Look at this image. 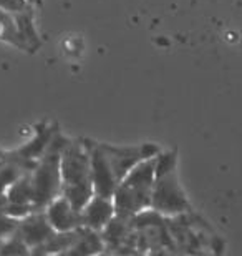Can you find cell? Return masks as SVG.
<instances>
[{
    "label": "cell",
    "mask_w": 242,
    "mask_h": 256,
    "mask_svg": "<svg viewBox=\"0 0 242 256\" xmlns=\"http://www.w3.org/2000/svg\"><path fill=\"white\" fill-rule=\"evenodd\" d=\"M85 142L90 152L95 193L111 198L123 178L138 163L156 156L161 152V148L154 143L116 146L110 143H98L88 138H85Z\"/></svg>",
    "instance_id": "cell-1"
},
{
    "label": "cell",
    "mask_w": 242,
    "mask_h": 256,
    "mask_svg": "<svg viewBox=\"0 0 242 256\" xmlns=\"http://www.w3.org/2000/svg\"><path fill=\"white\" fill-rule=\"evenodd\" d=\"M61 194L78 212L83 210L95 194L90 152L85 138H66L61 152Z\"/></svg>",
    "instance_id": "cell-2"
},
{
    "label": "cell",
    "mask_w": 242,
    "mask_h": 256,
    "mask_svg": "<svg viewBox=\"0 0 242 256\" xmlns=\"http://www.w3.org/2000/svg\"><path fill=\"white\" fill-rule=\"evenodd\" d=\"M151 208L164 216H174L193 210L179 183L178 153L174 150H161L156 156Z\"/></svg>",
    "instance_id": "cell-3"
},
{
    "label": "cell",
    "mask_w": 242,
    "mask_h": 256,
    "mask_svg": "<svg viewBox=\"0 0 242 256\" xmlns=\"http://www.w3.org/2000/svg\"><path fill=\"white\" fill-rule=\"evenodd\" d=\"M156 156L138 163L118 185L115 193H113L116 214L135 216V214L151 208Z\"/></svg>",
    "instance_id": "cell-4"
},
{
    "label": "cell",
    "mask_w": 242,
    "mask_h": 256,
    "mask_svg": "<svg viewBox=\"0 0 242 256\" xmlns=\"http://www.w3.org/2000/svg\"><path fill=\"white\" fill-rule=\"evenodd\" d=\"M65 143L66 136L61 135L58 130L50 146L30 172L35 210H45L51 200L61 194V152H63Z\"/></svg>",
    "instance_id": "cell-5"
},
{
    "label": "cell",
    "mask_w": 242,
    "mask_h": 256,
    "mask_svg": "<svg viewBox=\"0 0 242 256\" xmlns=\"http://www.w3.org/2000/svg\"><path fill=\"white\" fill-rule=\"evenodd\" d=\"M174 253H208L218 252V234L199 214L191 212L168 216Z\"/></svg>",
    "instance_id": "cell-6"
},
{
    "label": "cell",
    "mask_w": 242,
    "mask_h": 256,
    "mask_svg": "<svg viewBox=\"0 0 242 256\" xmlns=\"http://www.w3.org/2000/svg\"><path fill=\"white\" fill-rule=\"evenodd\" d=\"M136 253H174L168 216L148 208L133 216Z\"/></svg>",
    "instance_id": "cell-7"
},
{
    "label": "cell",
    "mask_w": 242,
    "mask_h": 256,
    "mask_svg": "<svg viewBox=\"0 0 242 256\" xmlns=\"http://www.w3.org/2000/svg\"><path fill=\"white\" fill-rule=\"evenodd\" d=\"M15 233L20 234V238L28 244L30 250H32V254H37L38 250L55 233V230L50 224L43 210H35V212L20 220Z\"/></svg>",
    "instance_id": "cell-8"
},
{
    "label": "cell",
    "mask_w": 242,
    "mask_h": 256,
    "mask_svg": "<svg viewBox=\"0 0 242 256\" xmlns=\"http://www.w3.org/2000/svg\"><path fill=\"white\" fill-rule=\"evenodd\" d=\"M80 213H81V226L95 230V232H103L106 224L116 214V210L111 196H103V194L95 193Z\"/></svg>",
    "instance_id": "cell-9"
},
{
    "label": "cell",
    "mask_w": 242,
    "mask_h": 256,
    "mask_svg": "<svg viewBox=\"0 0 242 256\" xmlns=\"http://www.w3.org/2000/svg\"><path fill=\"white\" fill-rule=\"evenodd\" d=\"M43 212L56 232H73L81 226V213L63 194H58L55 200H51Z\"/></svg>",
    "instance_id": "cell-10"
},
{
    "label": "cell",
    "mask_w": 242,
    "mask_h": 256,
    "mask_svg": "<svg viewBox=\"0 0 242 256\" xmlns=\"http://www.w3.org/2000/svg\"><path fill=\"white\" fill-rule=\"evenodd\" d=\"M106 246L103 242L101 232H95L86 226H80L76 230L75 242L66 252V254H95V253H105Z\"/></svg>",
    "instance_id": "cell-11"
},
{
    "label": "cell",
    "mask_w": 242,
    "mask_h": 256,
    "mask_svg": "<svg viewBox=\"0 0 242 256\" xmlns=\"http://www.w3.org/2000/svg\"><path fill=\"white\" fill-rule=\"evenodd\" d=\"M0 40L13 45V47H17L20 50L28 52V47H27V44H25L22 34H20L15 18L10 14L3 12L2 8H0Z\"/></svg>",
    "instance_id": "cell-12"
},
{
    "label": "cell",
    "mask_w": 242,
    "mask_h": 256,
    "mask_svg": "<svg viewBox=\"0 0 242 256\" xmlns=\"http://www.w3.org/2000/svg\"><path fill=\"white\" fill-rule=\"evenodd\" d=\"M0 254H32V250L27 243L20 238V234L12 233L2 240L0 244Z\"/></svg>",
    "instance_id": "cell-13"
},
{
    "label": "cell",
    "mask_w": 242,
    "mask_h": 256,
    "mask_svg": "<svg viewBox=\"0 0 242 256\" xmlns=\"http://www.w3.org/2000/svg\"><path fill=\"white\" fill-rule=\"evenodd\" d=\"M20 220H15L10 216L7 212V196L0 194V238H7L8 234H12L18 226Z\"/></svg>",
    "instance_id": "cell-14"
},
{
    "label": "cell",
    "mask_w": 242,
    "mask_h": 256,
    "mask_svg": "<svg viewBox=\"0 0 242 256\" xmlns=\"http://www.w3.org/2000/svg\"><path fill=\"white\" fill-rule=\"evenodd\" d=\"M0 8H2L3 12L10 14L13 18H17L20 15L35 12L37 7H33L28 0H0Z\"/></svg>",
    "instance_id": "cell-15"
},
{
    "label": "cell",
    "mask_w": 242,
    "mask_h": 256,
    "mask_svg": "<svg viewBox=\"0 0 242 256\" xmlns=\"http://www.w3.org/2000/svg\"><path fill=\"white\" fill-rule=\"evenodd\" d=\"M28 2L32 4L33 7H42V2H43V0H28Z\"/></svg>",
    "instance_id": "cell-16"
},
{
    "label": "cell",
    "mask_w": 242,
    "mask_h": 256,
    "mask_svg": "<svg viewBox=\"0 0 242 256\" xmlns=\"http://www.w3.org/2000/svg\"><path fill=\"white\" fill-rule=\"evenodd\" d=\"M2 240H3V238H0V244H2Z\"/></svg>",
    "instance_id": "cell-17"
}]
</instances>
